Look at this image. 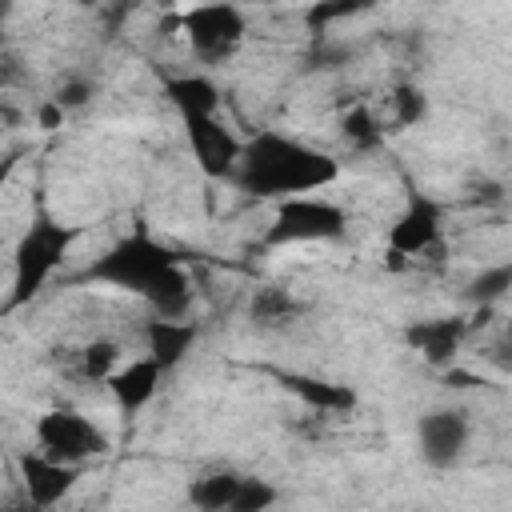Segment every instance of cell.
<instances>
[{"label": "cell", "mask_w": 512, "mask_h": 512, "mask_svg": "<svg viewBox=\"0 0 512 512\" xmlns=\"http://www.w3.org/2000/svg\"><path fill=\"white\" fill-rule=\"evenodd\" d=\"M80 376L84 380H108L116 368H120V344L116 340H108V336H100V340H88L80 352Z\"/></svg>", "instance_id": "obj_19"}, {"label": "cell", "mask_w": 512, "mask_h": 512, "mask_svg": "<svg viewBox=\"0 0 512 512\" xmlns=\"http://www.w3.org/2000/svg\"><path fill=\"white\" fill-rule=\"evenodd\" d=\"M340 132H344V140L352 144V148H376L380 140H384V124H380V116L368 108V104H356L352 112H344V120H340Z\"/></svg>", "instance_id": "obj_20"}, {"label": "cell", "mask_w": 512, "mask_h": 512, "mask_svg": "<svg viewBox=\"0 0 512 512\" xmlns=\"http://www.w3.org/2000/svg\"><path fill=\"white\" fill-rule=\"evenodd\" d=\"M468 320L464 316H428V320H412L404 324V344L432 368H452L464 336H468Z\"/></svg>", "instance_id": "obj_11"}, {"label": "cell", "mask_w": 512, "mask_h": 512, "mask_svg": "<svg viewBox=\"0 0 512 512\" xmlns=\"http://www.w3.org/2000/svg\"><path fill=\"white\" fill-rule=\"evenodd\" d=\"M340 180V160L280 128H260L240 144L232 184L256 200H284L300 192H324Z\"/></svg>", "instance_id": "obj_2"}, {"label": "cell", "mask_w": 512, "mask_h": 512, "mask_svg": "<svg viewBox=\"0 0 512 512\" xmlns=\"http://www.w3.org/2000/svg\"><path fill=\"white\" fill-rule=\"evenodd\" d=\"M388 108H392V124L416 128V124L428 116V96H424L416 84H400V88L388 96Z\"/></svg>", "instance_id": "obj_23"}, {"label": "cell", "mask_w": 512, "mask_h": 512, "mask_svg": "<svg viewBox=\"0 0 512 512\" xmlns=\"http://www.w3.org/2000/svg\"><path fill=\"white\" fill-rule=\"evenodd\" d=\"M196 336H200V328H196V320H188V316H152V320L144 324V352H148V356L164 368V376H168L172 368L184 364V356L192 352Z\"/></svg>", "instance_id": "obj_13"}, {"label": "cell", "mask_w": 512, "mask_h": 512, "mask_svg": "<svg viewBox=\"0 0 512 512\" xmlns=\"http://www.w3.org/2000/svg\"><path fill=\"white\" fill-rule=\"evenodd\" d=\"M16 476L24 488V500L36 508H56L80 480V464H64L40 448H28L16 456Z\"/></svg>", "instance_id": "obj_10"}, {"label": "cell", "mask_w": 512, "mask_h": 512, "mask_svg": "<svg viewBox=\"0 0 512 512\" xmlns=\"http://www.w3.org/2000/svg\"><path fill=\"white\" fill-rule=\"evenodd\" d=\"M4 4H8V0H0V8H4Z\"/></svg>", "instance_id": "obj_26"}, {"label": "cell", "mask_w": 512, "mask_h": 512, "mask_svg": "<svg viewBox=\"0 0 512 512\" xmlns=\"http://www.w3.org/2000/svg\"><path fill=\"white\" fill-rule=\"evenodd\" d=\"M472 440V420L464 408H428L416 420V452L428 468L448 472L464 460Z\"/></svg>", "instance_id": "obj_8"}, {"label": "cell", "mask_w": 512, "mask_h": 512, "mask_svg": "<svg viewBox=\"0 0 512 512\" xmlns=\"http://www.w3.org/2000/svg\"><path fill=\"white\" fill-rule=\"evenodd\" d=\"M104 384H108L116 408L128 412V416H136L140 408H148V404L156 400V392H160V384H164V368L144 352V356H136V360H128V364L120 360V368H116Z\"/></svg>", "instance_id": "obj_12"}, {"label": "cell", "mask_w": 512, "mask_h": 512, "mask_svg": "<svg viewBox=\"0 0 512 512\" xmlns=\"http://www.w3.org/2000/svg\"><path fill=\"white\" fill-rule=\"evenodd\" d=\"M180 32L192 44V56L200 64H224L244 44L248 20L232 0H208L180 16Z\"/></svg>", "instance_id": "obj_5"}, {"label": "cell", "mask_w": 512, "mask_h": 512, "mask_svg": "<svg viewBox=\"0 0 512 512\" xmlns=\"http://www.w3.org/2000/svg\"><path fill=\"white\" fill-rule=\"evenodd\" d=\"M236 484H240V472H204L188 484V504L200 508V512H228L232 508V496H236Z\"/></svg>", "instance_id": "obj_17"}, {"label": "cell", "mask_w": 512, "mask_h": 512, "mask_svg": "<svg viewBox=\"0 0 512 512\" xmlns=\"http://www.w3.org/2000/svg\"><path fill=\"white\" fill-rule=\"evenodd\" d=\"M276 380L284 384V392H292L316 416H344V412L356 408V392L348 384H336V380H324V376H308V372H276Z\"/></svg>", "instance_id": "obj_14"}, {"label": "cell", "mask_w": 512, "mask_h": 512, "mask_svg": "<svg viewBox=\"0 0 512 512\" xmlns=\"http://www.w3.org/2000/svg\"><path fill=\"white\" fill-rule=\"evenodd\" d=\"M64 112H80L88 100H92V80H84V76H68L60 88H56V96H52Z\"/></svg>", "instance_id": "obj_24"}, {"label": "cell", "mask_w": 512, "mask_h": 512, "mask_svg": "<svg viewBox=\"0 0 512 512\" xmlns=\"http://www.w3.org/2000/svg\"><path fill=\"white\" fill-rule=\"evenodd\" d=\"M180 124H184V136H188V148H192L196 168L208 180H232L244 140L220 120V112H212V116H188Z\"/></svg>", "instance_id": "obj_9"}, {"label": "cell", "mask_w": 512, "mask_h": 512, "mask_svg": "<svg viewBox=\"0 0 512 512\" xmlns=\"http://www.w3.org/2000/svg\"><path fill=\"white\" fill-rule=\"evenodd\" d=\"M376 0H312L308 8H304V28L312 32V36H328L336 24H344V20H352V16H360V12H368Z\"/></svg>", "instance_id": "obj_18"}, {"label": "cell", "mask_w": 512, "mask_h": 512, "mask_svg": "<svg viewBox=\"0 0 512 512\" xmlns=\"http://www.w3.org/2000/svg\"><path fill=\"white\" fill-rule=\"evenodd\" d=\"M36 448L64 460V464H88L92 456L108 452V432L96 428L84 412L76 408H48L36 420Z\"/></svg>", "instance_id": "obj_6"}, {"label": "cell", "mask_w": 512, "mask_h": 512, "mask_svg": "<svg viewBox=\"0 0 512 512\" xmlns=\"http://www.w3.org/2000/svg\"><path fill=\"white\" fill-rule=\"evenodd\" d=\"M508 288H512V264L504 260V264L480 268V276L468 284V300L480 304V308H492V304H500L508 296Z\"/></svg>", "instance_id": "obj_21"}, {"label": "cell", "mask_w": 512, "mask_h": 512, "mask_svg": "<svg viewBox=\"0 0 512 512\" xmlns=\"http://www.w3.org/2000/svg\"><path fill=\"white\" fill-rule=\"evenodd\" d=\"M64 116H68V112H64V108H60L56 100H44V104L36 108V124H40L44 132H52V128H60V124H64Z\"/></svg>", "instance_id": "obj_25"}, {"label": "cell", "mask_w": 512, "mask_h": 512, "mask_svg": "<svg viewBox=\"0 0 512 512\" xmlns=\"http://www.w3.org/2000/svg\"><path fill=\"white\" fill-rule=\"evenodd\" d=\"M300 316H304L300 296H292V292L280 288V284H264V288H256L252 300H248V320H252L256 328H264V332L292 328Z\"/></svg>", "instance_id": "obj_16"}, {"label": "cell", "mask_w": 512, "mask_h": 512, "mask_svg": "<svg viewBox=\"0 0 512 512\" xmlns=\"http://www.w3.org/2000/svg\"><path fill=\"white\" fill-rule=\"evenodd\" d=\"M160 88H164V100L176 108L180 120L220 112V84L208 72H168L160 80Z\"/></svg>", "instance_id": "obj_15"}, {"label": "cell", "mask_w": 512, "mask_h": 512, "mask_svg": "<svg viewBox=\"0 0 512 512\" xmlns=\"http://www.w3.org/2000/svg\"><path fill=\"white\" fill-rule=\"evenodd\" d=\"M348 236V212L316 192L284 196L272 208V220L264 228L268 248H288V244H332Z\"/></svg>", "instance_id": "obj_4"}, {"label": "cell", "mask_w": 512, "mask_h": 512, "mask_svg": "<svg viewBox=\"0 0 512 512\" xmlns=\"http://www.w3.org/2000/svg\"><path fill=\"white\" fill-rule=\"evenodd\" d=\"M80 240V228L52 220L48 212H36V220L20 232L12 248V292L8 308H20L44 292V284L56 276V268L68 260L72 244Z\"/></svg>", "instance_id": "obj_3"}, {"label": "cell", "mask_w": 512, "mask_h": 512, "mask_svg": "<svg viewBox=\"0 0 512 512\" xmlns=\"http://www.w3.org/2000/svg\"><path fill=\"white\" fill-rule=\"evenodd\" d=\"M440 240H444V200L428 192H408L404 208L388 224V252L416 260V256L436 252Z\"/></svg>", "instance_id": "obj_7"}, {"label": "cell", "mask_w": 512, "mask_h": 512, "mask_svg": "<svg viewBox=\"0 0 512 512\" xmlns=\"http://www.w3.org/2000/svg\"><path fill=\"white\" fill-rule=\"evenodd\" d=\"M280 500L276 484L272 480H260V476H240L236 484V496H232V508L228 512H264Z\"/></svg>", "instance_id": "obj_22"}, {"label": "cell", "mask_w": 512, "mask_h": 512, "mask_svg": "<svg viewBox=\"0 0 512 512\" xmlns=\"http://www.w3.org/2000/svg\"><path fill=\"white\" fill-rule=\"evenodd\" d=\"M84 280L140 296L152 316H188L192 308V276L176 248L156 240L144 224H136L128 236L112 240L84 272Z\"/></svg>", "instance_id": "obj_1"}]
</instances>
